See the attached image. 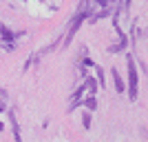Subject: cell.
<instances>
[{"instance_id":"6da1fadb","label":"cell","mask_w":148,"mask_h":142,"mask_svg":"<svg viewBox=\"0 0 148 142\" xmlns=\"http://www.w3.org/2000/svg\"><path fill=\"white\" fill-rule=\"evenodd\" d=\"M128 98L133 102L137 98V67H135V60H133L130 53H128Z\"/></svg>"},{"instance_id":"7a4b0ae2","label":"cell","mask_w":148,"mask_h":142,"mask_svg":"<svg viewBox=\"0 0 148 142\" xmlns=\"http://www.w3.org/2000/svg\"><path fill=\"white\" fill-rule=\"evenodd\" d=\"M9 122H11L13 140H16V142H22V138H20V127H18V120H16V113H13V109L9 111Z\"/></svg>"},{"instance_id":"3957f363","label":"cell","mask_w":148,"mask_h":142,"mask_svg":"<svg viewBox=\"0 0 148 142\" xmlns=\"http://www.w3.org/2000/svg\"><path fill=\"white\" fill-rule=\"evenodd\" d=\"M111 73H113V82H115V89H117V93L126 91V85H124V78H122V76L117 73V69H113Z\"/></svg>"},{"instance_id":"277c9868","label":"cell","mask_w":148,"mask_h":142,"mask_svg":"<svg viewBox=\"0 0 148 142\" xmlns=\"http://www.w3.org/2000/svg\"><path fill=\"white\" fill-rule=\"evenodd\" d=\"M117 33H119V42L111 47V53H117V51H124V49H126V36L119 31V27H117Z\"/></svg>"},{"instance_id":"5b68a950","label":"cell","mask_w":148,"mask_h":142,"mask_svg":"<svg viewBox=\"0 0 148 142\" xmlns=\"http://www.w3.org/2000/svg\"><path fill=\"white\" fill-rule=\"evenodd\" d=\"M84 87H86V91L93 96V93L97 91V80H95V78H88V80L84 82Z\"/></svg>"},{"instance_id":"8992f818","label":"cell","mask_w":148,"mask_h":142,"mask_svg":"<svg viewBox=\"0 0 148 142\" xmlns=\"http://www.w3.org/2000/svg\"><path fill=\"white\" fill-rule=\"evenodd\" d=\"M84 107H86L88 111H95V109H97V102H95V98H93V96H91V98H86V100H84Z\"/></svg>"},{"instance_id":"52a82bcc","label":"cell","mask_w":148,"mask_h":142,"mask_svg":"<svg viewBox=\"0 0 148 142\" xmlns=\"http://www.w3.org/2000/svg\"><path fill=\"white\" fill-rule=\"evenodd\" d=\"M82 127H84V129H91V116H88V113H82Z\"/></svg>"},{"instance_id":"ba28073f","label":"cell","mask_w":148,"mask_h":142,"mask_svg":"<svg viewBox=\"0 0 148 142\" xmlns=\"http://www.w3.org/2000/svg\"><path fill=\"white\" fill-rule=\"evenodd\" d=\"M97 80H99V85L104 87V71L102 69H97Z\"/></svg>"},{"instance_id":"9c48e42d","label":"cell","mask_w":148,"mask_h":142,"mask_svg":"<svg viewBox=\"0 0 148 142\" xmlns=\"http://www.w3.org/2000/svg\"><path fill=\"white\" fill-rule=\"evenodd\" d=\"M95 2H97L99 7H104V9H106V5H108V0H95Z\"/></svg>"},{"instance_id":"30bf717a","label":"cell","mask_w":148,"mask_h":142,"mask_svg":"<svg viewBox=\"0 0 148 142\" xmlns=\"http://www.w3.org/2000/svg\"><path fill=\"white\" fill-rule=\"evenodd\" d=\"M2 129H5V127H2V122H0V131H2Z\"/></svg>"}]
</instances>
